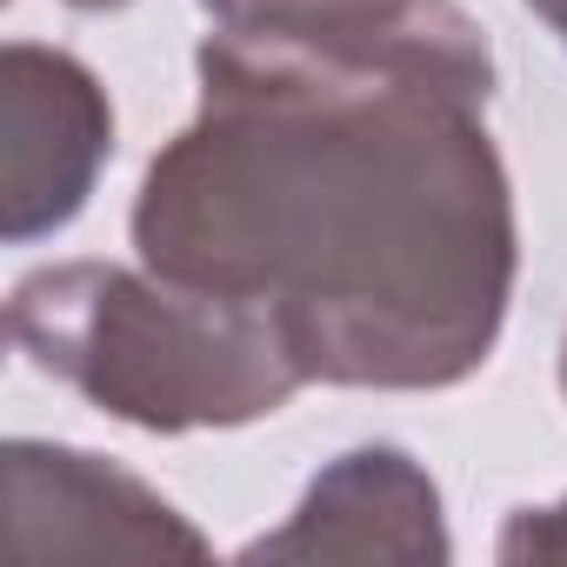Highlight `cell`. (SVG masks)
Here are the masks:
<instances>
[{"instance_id": "5", "label": "cell", "mask_w": 567, "mask_h": 567, "mask_svg": "<svg viewBox=\"0 0 567 567\" xmlns=\"http://www.w3.org/2000/svg\"><path fill=\"white\" fill-rule=\"evenodd\" d=\"M220 34L301 48L361 68H408L454 81L467 94H494V48L481 21L454 0H200Z\"/></svg>"}, {"instance_id": "7", "label": "cell", "mask_w": 567, "mask_h": 567, "mask_svg": "<svg viewBox=\"0 0 567 567\" xmlns=\"http://www.w3.org/2000/svg\"><path fill=\"white\" fill-rule=\"evenodd\" d=\"M494 554H501L507 567H547V560H567V501H547V507H520V514H507Z\"/></svg>"}, {"instance_id": "8", "label": "cell", "mask_w": 567, "mask_h": 567, "mask_svg": "<svg viewBox=\"0 0 567 567\" xmlns=\"http://www.w3.org/2000/svg\"><path fill=\"white\" fill-rule=\"evenodd\" d=\"M527 8H534V14L560 34V48H567V0H527Z\"/></svg>"}, {"instance_id": "10", "label": "cell", "mask_w": 567, "mask_h": 567, "mask_svg": "<svg viewBox=\"0 0 567 567\" xmlns=\"http://www.w3.org/2000/svg\"><path fill=\"white\" fill-rule=\"evenodd\" d=\"M560 394H567V334H560Z\"/></svg>"}, {"instance_id": "4", "label": "cell", "mask_w": 567, "mask_h": 567, "mask_svg": "<svg viewBox=\"0 0 567 567\" xmlns=\"http://www.w3.org/2000/svg\"><path fill=\"white\" fill-rule=\"evenodd\" d=\"M114 154L107 87L61 48L14 41L0 54V234H61Z\"/></svg>"}, {"instance_id": "6", "label": "cell", "mask_w": 567, "mask_h": 567, "mask_svg": "<svg viewBox=\"0 0 567 567\" xmlns=\"http://www.w3.org/2000/svg\"><path fill=\"white\" fill-rule=\"evenodd\" d=\"M247 560H447V520H441V487L427 467H414L401 447H354L328 461L301 507L274 534L240 547Z\"/></svg>"}, {"instance_id": "2", "label": "cell", "mask_w": 567, "mask_h": 567, "mask_svg": "<svg viewBox=\"0 0 567 567\" xmlns=\"http://www.w3.org/2000/svg\"><path fill=\"white\" fill-rule=\"evenodd\" d=\"M8 334L28 368L147 434L247 427L308 388L267 315L167 280L147 260L34 267L8 295Z\"/></svg>"}, {"instance_id": "9", "label": "cell", "mask_w": 567, "mask_h": 567, "mask_svg": "<svg viewBox=\"0 0 567 567\" xmlns=\"http://www.w3.org/2000/svg\"><path fill=\"white\" fill-rule=\"evenodd\" d=\"M68 8H81V14H107V8H127V0H68Z\"/></svg>"}, {"instance_id": "3", "label": "cell", "mask_w": 567, "mask_h": 567, "mask_svg": "<svg viewBox=\"0 0 567 567\" xmlns=\"http://www.w3.org/2000/svg\"><path fill=\"white\" fill-rule=\"evenodd\" d=\"M0 554L41 560H207V534L161 501L141 474L54 447L14 441L0 461Z\"/></svg>"}, {"instance_id": "1", "label": "cell", "mask_w": 567, "mask_h": 567, "mask_svg": "<svg viewBox=\"0 0 567 567\" xmlns=\"http://www.w3.org/2000/svg\"><path fill=\"white\" fill-rule=\"evenodd\" d=\"M194 121L147 161L154 274L288 334L308 381L427 394L467 381L514 301V187L487 101L301 48L207 34Z\"/></svg>"}]
</instances>
